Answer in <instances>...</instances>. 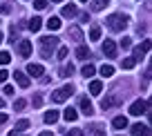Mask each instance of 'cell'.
Returning <instances> with one entry per match:
<instances>
[{
	"instance_id": "cell-1",
	"label": "cell",
	"mask_w": 152,
	"mask_h": 136,
	"mask_svg": "<svg viewBox=\"0 0 152 136\" xmlns=\"http://www.w3.org/2000/svg\"><path fill=\"white\" fill-rule=\"evenodd\" d=\"M58 47V36H43L40 38V56L52 58V52Z\"/></svg>"
},
{
	"instance_id": "cell-2",
	"label": "cell",
	"mask_w": 152,
	"mask_h": 136,
	"mask_svg": "<svg viewBox=\"0 0 152 136\" xmlns=\"http://www.w3.org/2000/svg\"><path fill=\"white\" fill-rule=\"evenodd\" d=\"M107 27L112 29V31H123V29L128 27V16H123V14L107 16Z\"/></svg>"
},
{
	"instance_id": "cell-3",
	"label": "cell",
	"mask_w": 152,
	"mask_h": 136,
	"mask_svg": "<svg viewBox=\"0 0 152 136\" xmlns=\"http://www.w3.org/2000/svg\"><path fill=\"white\" fill-rule=\"evenodd\" d=\"M72 94H74V87H72V85H65V87L56 89V92L52 94V100H54V103H65Z\"/></svg>"
},
{
	"instance_id": "cell-4",
	"label": "cell",
	"mask_w": 152,
	"mask_h": 136,
	"mask_svg": "<svg viewBox=\"0 0 152 136\" xmlns=\"http://www.w3.org/2000/svg\"><path fill=\"white\" fill-rule=\"evenodd\" d=\"M148 112V100H134L132 105H130V114L132 116H141V114H145Z\"/></svg>"
},
{
	"instance_id": "cell-5",
	"label": "cell",
	"mask_w": 152,
	"mask_h": 136,
	"mask_svg": "<svg viewBox=\"0 0 152 136\" xmlns=\"http://www.w3.org/2000/svg\"><path fill=\"white\" fill-rule=\"evenodd\" d=\"M43 65H38V63H29L27 65V74L29 76H34V78H40V76H43Z\"/></svg>"
},
{
	"instance_id": "cell-6",
	"label": "cell",
	"mask_w": 152,
	"mask_h": 136,
	"mask_svg": "<svg viewBox=\"0 0 152 136\" xmlns=\"http://www.w3.org/2000/svg\"><path fill=\"white\" fill-rule=\"evenodd\" d=\"M103 54L107 58H116V45H114V40H105L103 42Z\"/></svg>"
},
{
	"instance_id": "cell-7",
	"label": "cell",
	"mask_w": 152,
	"mask_h": 136,
	"mask_svg": "<svg viewBox=\"0 0 152 136\" xmlns=\"http://www.w3.org/2000/svg\"><path fill=\"white\" fill-rule=\"evenodd\" d=\"M119 103H121V98H119V96H105V98L101 100V107H103V112H105V109L114 107V105H119Z\"/></svg>"
},
{
	"instance_id": "cell-8",
	"label": "cell",
	"mask_w": 152,
	"mask_h": 136,
	"mask_svg": "<svg viewBox=\"0 0 152 136\" xmlns=\"http://www.w3.org/2000/svg\"><path fill=\"white\" fill-rule=\"evenodd\" d=\"M18 54H20L23 58H29V56H31V42H29V40H20Z\"/></svg>"
},
{
	"instance_id": "cell-9",
	"label": "cell",
	"mask_w": 152,
	"mask_h": 136,
	"mask_svg": "<svg viewBox=\"0 0 152 136\" xmlns=\"http://www.w3.org/2000/svg\"><path fill=\"white\" fill-rule=\"evenodd\" d=\"M67 33H69V38H72V40H76V42H83V31H81V27H78V25H72Z\"/></svg>"
},
{
	"instance_id": "cell-10",
	"label": "cell",
	"mask_w": 152,
	"mask_h": 136,
	"mask_svg": "<svg viewBox=\"0 0 152 136\" xmlns=\"http://www.w3.org/2000/svg\"><path fill=\"white\" fill-rule=\"evenodd\" d=\"M78 107H81V112L85 114V116H92V114H94V107H92L90 98H81V103H78Z\"/></svg>"
},
{
	"instance_id": "cell-11",
	"label": "cell",
	"mask_w": 152,
	"mask_h": 136,
	"mask_svg": "<svg viewBox=\"0 0 152 136\" xmlns=\"http://www.w3.org/2000/svg\"><path fill=\"white\" fill-rule=\"evenodd\" d=\"M14 78H16V83H18L23 89H27V87H29V78H27V74H23V71H14Z\"/></svg>"
},
{
	"instance_id": "cell-12",
	"label": "cell",
	"mask_w": 152,
	"mask_h": 136,
	"mask_svg": "<svg viewBox=\"0 0 152 136\" xmlns=\"http://www.w3.org/2000/svg\"><path fill=\"white\" fill-rule=\"evenodd\" d=\"M83 136H105V129L101 125H92L87 127V132H83Z\"/></svg>"
},
{
	"instance_id": "cell-13",
	"label": "cell",
	"mask_w": 152,
	"mask_h": 136,
	"mask_svg": "<svg viewBox=\"0 0 152 136\" xmlns=\"http://www.w3.org/2000/svg\"><path fill=\"white\" fill-rule=\"evenodd\" d=\"M90 56H92L90 47H85V45H78V49H76V58H78V60H87Z\"/></svg>"
},
{
	"instance_id": "cell-14",
	"label": "cell",
	"mask_w": 152,
	"mask_h": 136,
	"mask_svg": "<svg viewBox=\"0 0 152 136\" xmlns=\"http://www.w3.org/2000/svg\"><path fill=\"white\" fill-rule=\"evenodd\" d=\"M63 118H65V121H67V123H74V121H76V118H78V112H76V109H74V107H67V109H65V112H63Z\"/></svg>"
},
{
	"instance_id": "cell-15",
	"label": "cell",
	"mask_w": 152,
	"mask_h": 136,
	"mask_svg": "<svg viewBox=\"0 0 152 136\" xmlns=\"http://www.w3.org/2000/svg\"><path fill=\"white\" fill-rule=\"evenodd\" d=\"M130 132H132V136H145L148 134V127L141 125V123H137V125L130 127Z\"/></svg>"
},
{
	"instance_id": "cell-16",
	"label": "cell",
	"mask_w": 152,
	"mask_h": 136,
	"mask_svg": "<svg viewBox=\"0 0 152 136\" xmlns=\"http://www.w3.org/2000/svg\"><path fill=\"white\" fill-rule=\"evenodd\" d=\"M112 127H114V129H125V127H128V118H125V116H116L112 121Z\"/></svg>"
},
{
	"instance_id": "cell-17",
	"label": "cell",
	"mask_w": 152,
	"mask_h": 136,
	"mask_svg": "<svg viewBox=\"0 0 152 136\" xmlns=\"http://www.w3.org/2000/svg\"><path fill=\"white\" fill-rule=\"evenodd\" d=\"M101 92H103V83H101V80H92V83H90V94L99 96Z\"/></svg>"
},
{
	"instance_id": "cell-18",
	"label": "cell",
	"mask_w": 152,
	"mask_h": 136,
	"mask_svg": "<svg viewBox=\"0 0 152 136\" xmlns=\"http://www.w3.org/2000/svg\"><path fill=\"white\" fill-rule=\"evenodd\" d=\"M65 18H74L76 14H78V9H76V5H65L63 7V11H61Z\"/></svg>"
},
{
	"instance_id": "cell-19",
	"label": "cell",
	"mask_w": 152,
	"mask_h": 136,
	"mask_svg": "<svg viewBox=\"0 0 152 136\" xmlns=\"http://www.w3.org/2000/svg\"><path fill=\"white\" fill-rule=\"evenodd\" d=\"M107 5H110V0H92L90 7H92V11H103Z\"/></svg>"
},
{
	"instance_id": "cell-20",
	"label": "cell",
	"mask_w": 152,
	"mask_h": 136,
	"mask_svg": "<svg viewBox=\"0 0 152 136\" xmlns=\"http://www.w3.org/2000/svg\"><path fill=\"white\" fill-rule=\"evenodd\" d=\"M47 29H49V31H58V29H61V18L52 16V18L47 20Z\"/></svg>"
},
{
	"instance_id": "cell-21",
	"label": "cell",
	"mask_w": 152,
	"mask_h": 136,
	"mask_svg": "<svg viewBox=\"0 0 152 136\" xmlns=\"http://www.w3.org/2000/svg\"><path fill=\"white\" fill-rule=\"evenodd\" d=\"M56 121H58V112H56V109H49V112H45V123H47V125H54Z\"/></svg>"
},
{
	"instance_id": "cell-22",
	"label": "cell",
	"mask_w": 152,
	"mask_h": 136,
	"mask_svg": "<svg viewBox=\"0 0 152 136\" xmlns=\"http://www.w3.org/2000/svg\"><path fill=\"white\" fill-rule=\"evenodd\" d=\"M81 74L85 76V78H92V76L96 74V67L92 65V63H87V65H85V67H83V69H81Z\"/></svg>"
},
{
	"instance_id": "cell-23",
	"label": "cell",
	"mask_w": 152,
	"mask_h": 136,
	"mask_svg": "<svg viewBox=\"0 0 152 136\" xmlns=\"http://www.w3.org/2000/svg\"><path fill=\"white\" fill-rule=\"evenodd\" d=\"M101 76H103V78L114 76V67H112V65H103V67H101Z\"/></svg>"
},
{
	"instance_id": "cell-24",
	"label": "cell",
	"mask_w": 152,
	"mask_h": 136,
	"mask_svg": "<svg viewBox=\"0 0 152 136\" xmlns=\"http://www.w3.org/2000/svg\"><path fill=\"white\" fill-rule=\"evenodd\" d=\"M40 27H43V20L40 18H31L29 20V29H31V31H38Z\"/></svg>"
},
{
	"instance_id": "cell-25",
	"label": "cell",
	"mask_w": 152,
	"mask_h": 136,
	"mask_svg": "<svg viewBox=\"0 0 152 136\" xmlns=\"http://www.w3.org/2000/svg\"><path fill=\"white\" fill-rule=\"evenodd\" d=\"M58 74L63 76V78H67V76H72L74 74V65H65V67H61V71Z\"/></svg>"
},
{
	"instance_id": "cell-26",
	"label": "cell",
	"mask_w": 152,
	"mask_h": 136,
	"mask_svg": "<svg viewBox=\"0 0 152 136\" xmlns=\"http://www.w3.org/2000/svg\"><path fill=\"white\" fill-rule=\"evenodd\" d=\"M25 129H29V121H27V118H23V121L16 123V132H18V134H20V132H25Z\"/></svg>"
},
{
	"instance_id": "cell-27",
	"label": "cell",
	"mask_w": 152,
	"mask_h": 136,
	"mask_svg": "<svg viewBox=\"0 0 152 136\" xmlns=\"http://www.w3.org/2000/svg\"><path fill=\"white\" fill-rule=\"evenodd\" d=\"M134 65H137V60H134V58H123V63H121V67H123V69H132Z\"/></svg>"
},
{
	"instance_id": "cell-28",
	"label": "cell",
	"mask_w": 152,
	"mask_h": 136,
	"mask_svg": "<svg viewBox=\"0 0 152 136\" xmlns=\"http://www.w3.org/2000/svg\"><path fill=\"white\" fill-rule=\"evenodd\" d=\"M25 107H27V100H25V98H18V100L14 103V109H16V112H23Z\"/></svg>"
},
{
	"instance_id": "cell-29",
	"label": "cell",
	"mask_w": 152,
	"mask_h": 136,
	"mask_svg": "<svg viewBox=\"0 0 152 136\" xmlns=\"http://www.w3.org/2000/svg\"><path fill=\"white\" fill-rule=\"evenodd\" d=\"M90 38H92V40H99V38H101V27L94 25V27L90 29Z\"/></svg>"
},
{
	"instance_id": "cell-30",
	"label": "cell",
	"mask_w": 152,
	"mask_h": 136,
	"mask_svg": "<svg viewBox=\"0 0 152 136\" xmlns=\"http://www.w3.org/2000/svg\"><path fill=\"white\" fill-rule=\"evenodd\" d=\"M9 60H11L9 52H0V65H9Z\"/></svg>"
},
{
	"instance_id": "cell-31",
	"label": "cell",
	"mask_w": 152,
	"mask_h": 136,
	"mask_svg": "<svg viewBox=\"0 0 152 136\" xmlns=\"http://www.w3.org/2000/svg\"><path fill=\"white\" fill-rule=\"evenodd\" d=\"M47 2H49V0H34V7H36V9H45Z\"/></svg>"
},
{
	"instance_id": "cell-32",
	"label": "cell",
	"mask_w": 152,
	"mask_h": 136,
	"mask_svg": "<svg viewBox=\"0 0 152 136\" xmlns=\"http://www.w3.org/2000/svg\"><path fill=\"white\" fill-rule=\"evenodd\" d=\"M67 54H69V52H67V47H61L56 56H58V60H65V58H67Z\"/></svg>"
},
{
	"instance_id": "cell-33",
	"label": "cell",
	"mask_w": 152,
	"mask_h": 136,
	"mask_svg": "<svg viewBox=\"0 0 152 136\" xmlns=\"http://www.w3.org/2000/svg\"><path fill=\"white\" fill-rule=\"evenodd\" d=\"M121 47H123V49H130V47H132V40H130V38L125 36L123 40H121Z\"/></svg>"
},
{
	"instance_id": "cell-34",
	"label": "cell",
	"mask_w": 152,
	"mask_h": 136,
	"mask_svg": "<svg viewBox=\"0 0 152 136\" xmlns=\"http://www.w3.org/2000/svg\"><path fill=\"white\" fill-rule=\"evenodd\" d=\"M65 136H83V129H69Z\"/></svg>"
},
{
	"instance_id": "cell-35",
	"label": "cell",
	"mask_w": 152,
	"mask_h": 136,
	"mask_svg": "<svg viewBox=\"0 0 152 136\" xmlns=\"http://www.w3.org/2000/svg\"><path fill=\"white\" fill-rule=\"evenodd\" d=\"M141 52H143V54H148V52H150V40H143V45H141Z\"/></svg>"
},
{
	"instance_id": "cell-36",
	"label": "cell",
	"mask_w": 152,
	"mask_h": 136,
	"mask_svg": "<svg viewBox=\"0 0 152 136\" xmlns=\"http://www.w3.org/2000/svg\"><path fill=\"white\" fill-rule=\"evenodd\" d=\"M7 78H9V74H7V71L5 69H0V83H5V80Z\"/></svg>"
},
{
	"instance_id": "cell-37",
	"label": "cell",
	"mask_w": 152,
	"mask_h": 136,
	"mask_svg": "<svg viewBox=\"0 0 152 136\" xmlns=\"http://www.w3.org/2000/svg\"><path fill=\"white\" fill-rule=\"evenodd\" d=\"M2 92H5L7 96H11V94H14V87H11V85H5V89H2Z\"/></svg>"
},
{
	"instance_id": "cell-38",
	"label": "cell",
	"mask_w": 152,
	"mask_h": 136,
	"mask_svg": "<svg viewBox=\"0 0 152 136\" xmlns=\"http://www.w3.org/2000/svg\"><path fill=\"white\" fill-rule=\"evenodd\" d=\"M40 103H43V98H40V96H34V107H40Z\"/></svg>"
},
{
	"instance_id": "cell-39",
	"label": "cell",
	"mask_w": 152,
	"mask_h": 136,
	"mask_svg": "<svg viewBox=\"0 0 152 136\" xmlns=\"http://www.w3.org/2000/svg\"><path fill=\"white\" fill-rule=\"evenodd\" d=\"M0 11H2V14H9L11 7H9V5H2V7H0Z\"/></svg>"
},
{
	"instance_id": "cell-40",
	"label": "cell",
	"mask_w": 152,
	"mask_h": 136,
	"mask_svg": "<svg viewBox=\"0 0 152 136\" xmlns=\"http://www.w3.org/2000/svg\"><path fill=\"white\" fill-rule=\"evenodd\" d=\"M2 123H7V114L0 112V125H2Z\"/></svg>"
},
{
	"instance_id": "cell-41",
	"label": "cell",
	"mask_w": 152,
	"mask_h": 136,
	"mask_svg": "<svg viewBox=\"0 0 152 136\" xmlns=\"http://www.w3.org/2000/svg\"><path fill=\"white\" fill-rule=\"evenodd\" d=\"M40 136H54L52 132H40Z\"/></svg>"
},
{
	"instance_id": "cell-42",
	"label": "cell",
	"mask_w": 152,
	"mask_h": 136,
	"mask_svg": "<svg viewBox=\"0 0 152 136\" xmlns=\"http://www.w3.org/2000/svg\"><path fill=\"white\" fill-rule=\"evenodd\" d=\"M2 107H5V100H2V98H0V109H2Z\"/></svg>"
},
{
	"instance_id": "cell-43",
	"label": "cell",
	"mask_w": 152,
	"mask_h": 136,
	"mask_svg": "<svg viewBox=\"0 0 152 136\" xmlns=\"http://www.w3.org/2000/svg\"><path fill=\"white\" fill-rule=\"evenodd\" d=\"M2 38H5V36H2V31H0V42H2Z\"/></svg>"
},
{
	"instance_id": "cell-44",
	"label": "cell",
	"mask_w": 152,
	"mask_h": 136,
	"mask_svg": "<svg viewBox=\"0 0 152 136\" xmlns=\"http://www.w3.org/2000/svg\"><path fill=\"white\" fill-rule=\"evenodd\" d=\"M52 2H63V0H52Z\"/></svg>"
},
{
	"instance_id": "cell-45",
	"label": "cell",
	"mask_w": 152,
	"mask_h": 136,
	"mask_svg": "<svg viewBox=\"0 0 152 136\" xmlns=\"http://www.w3.org/2000/svg\"><path fill=\"white\" fill-rule=\"evenodd\" d=\"M81 2H87V0H81Z\"/></svg>"
}]
</instances>
